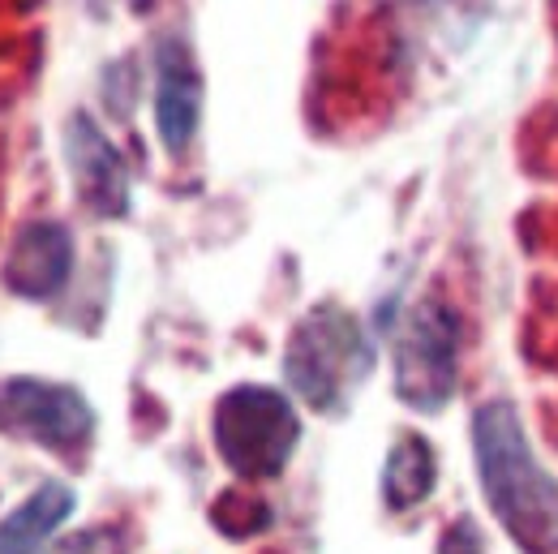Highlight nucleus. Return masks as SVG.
Instances as JSON below:
<instances>
[{
	"label": "nucleus",
	"instance_id": "obj_1",
	"mask_svg": "<svg viewBox=\"0 0 558 554\" xmlns=\"http://www.w3.org/2000/svg\"><path fill=\"white\" fill-rule=\"evenodd\" d=\"M477 478L494 520L524 554H558V482L533 456L515 405L494 400L473 417Z\"/></svg>",
	"mask_w": 558,
	"mask_h": 554
},
{
	"label": "nucleus",
	"instance_id": "obj_2",
	"mask_svg": "<svg viewBox=\"0 0 558 554\" xmlns=\"http://www.w3.org/2000/svg\"><path fill=\"white\" fill-rule=\"evenodd\" d=\"M374 370V345L356 314L340 305L310 310L283 352L288 387L314 409V413H344L356 387Z\"/></svg>",
	"mask_w": 558,
	"mask_h": 554
},
{
	"label": "nucleus",
	"instance_id": "obj_3",
	"mask_svg": "<svg viewBox=\"0 0 558 554\" xmlns=\"http://www.w3.org/2000/svg\"><path fill=\"white\" fill-rule=\"evenodd\" d=\"M210 438L219 460L241 482H271L288 469L301 443V417L276 387L241 383L228 396H219L210 417Z\"/></svg>",
	"mask_w": 558,
	"mask_h": 554
},
{
	"label": "nucleus",
	"instance_id": "obj_4",
	"mask_svg": "<svg viewBox=\"0 0 558 554\" xmlns=\"http://www.w3.org/2000/svg\"><path fill=\"white\" fill-rule=\"evenodd\" d=\"M396 396L413 413H442L460 387V318L442 301H417L391 345Z\"/></svg>",
	"mask_w": 558,
	"mask_h": 554
},
{
	"label": "nucleus",
	"instance_id": "obj_5",
	"mask_svg": "<svg viewBox=\"0 0 558 554\" xmlns=\"http://www.w3.org/2000/svg\"><path fill=\"white\" fill-rule=\"evenodd\" d=\"M95 413L86 396L48 378H4L0 383V434L35 443L44 451L73 456L90 443Z\"/></svg>",
	"mask_w": 558,
	"mask_h": 554
},
{
	"label": "nucleus",
	"instance_id": "obj_6",
	"mask_svg": "<svg viewBox=\"0 0 558 554\" xmlns=\"http://www.w3.org/2000/svg\"><path fill=\"white\" fill-rule=\"evenodd\" d=\"M65 159L73 172V194L99 219H121L130 210V168L112 138L86 117L73 112L65 130Z\"/></svg>",
	"mask_w": 558,
	"mask_h": 554
},
{
	"label": "nucleus",
	"instance_id": "obj_7",
	"mask_svg": "<svg viewBox=\"0 0 558 554\" xmlns=\"http://www.w3.org/2000/svg\"><path fill=\"white\" fill-rule=\"evenodd\" d=\"M73 276V237L57 219H31L4 254V288L26 301H52Z\"/></svg>",
	"mask_w": 558,
	"mask_h": 554
},
{
	"label": "nucleus",
	"instance_id": "obj_8",
	"mask_svg": "<svg viewBox=\"0 0 558 554\" xmlns=\"http://www.w3.org/2000/svg\"><path fill=\"white\" fill-rule=\"evenodd\" d=\"M203 117V73L181 39L155 48V130L168 155H185Z\"/></svg>",
	"mask_w": 558,
	"mask_h": 554
},
{
	"label": "nucleus",
	"instance_id": "obj_9",
	"mask_svg": "<svg viewBox=\"0 0 558 554\" xmlns=\"http://www.w3.org/2000/svg\"><path fill=\"white\" fill-rule=\"evenodd\" d=\"M73 516V490L61 482L39 485L0 520V554H44L52 533Z\"/></svg>",
	"mask_w": 558,
	"mask_h": 554
},
{
	"label": "nucleus",
	"instance_id": "obj_10",
	"mask_svg": "<svg viewBox=\"0 0 558 554\" xmlns=\"http://www.w3.org/2000/svg\"><path fill=\"white\" fill-rule=\"evenodd\" d=\"M438 482V456L421 434H400L387 451L383 465V498L391 511H413L421 507Z\"/></svg>",
	"mask_w": 558,
	"mask_h": 554
},
{
	"label": "nucleus",
	"instance_id": "obj_11",
	"mask_svg": "<svg viewBox=\"0 0 558 554\" xmlns=\"http://www.w3.org/2000/svg\"><path fill=\"white\" fill-rule=\"evenodd\" d=\"M438 554H482V538H477V529H473L469 520H460V525H451V529L442 533Z\"/></svg>",
	"mask_w": 558,
	"mask_h": 554
},
{
	"label": "nucleus",
	"instance_id": "obj_12",
	"mask_svg": "<svg viewBox=\"0 0 558 554\" xmlns=\"http://www.w3.org/2000/svg\"><path fill=\"white\" fill-rule=\"evenodd\" d=\"M104 546V533H86V538H73L70 546H61V554H95Z\"/></svg>",
	"mask_w": 558,
	"mask_h": 554
},
{
	"label": "nucleus",
	"instance_id": "obj_13",
	"mask_svg": "<svg viewBox=\"0 0 558 554\" xmlns=\"http://www.w3.org/2000/svg\"><path fill=\"white\" fill-rule=\"evenodd\" d=\"M130 4H134V9H150V0H130Z\"/></svg>",
	"mask_w": 558,
	"mask_h": 554
}]
</instances>
